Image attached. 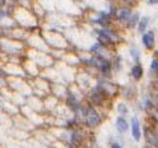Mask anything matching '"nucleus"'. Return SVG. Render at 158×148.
<instances>
[{
	"label": "nucleus",
	"mask_w": 158,
	"mask_h": 148,
	"mask_svg": "<svg viewBox=\"0 0 158 148\" xmlns=\"http://www.w3.org/2000/svg\"><path fill=\"white\" fill-rule=\"evenodd\" d=\"M109 20H110V15L106 14V12H101L98 19H96L94 21L96 23H98V24H101V25H106L109 23Z\"/></svg>",
	"instance_id": "nucleus-8"
},
{
	"label": "nucleus",
	"mask_w": 158,
	"mask_h": 148,
	"mask_svg": "<svg viewBox=\"0 0 158 148\" xmlns=\"http://www.w3.org/2000/svg\"><path fill=\"white\" fill-rule=\"evenodd\" d=\"M148 24H149V19H148V17H143V19H141V21H139V25H138V31L139 32H145Z\"/></svg>",
	"instance_id": "nucleus-12"
},
{
	"label": "nucleus",
	"mask_w": 158,
	"mask_h": 148,
	"mask_svg": "<svg viewBox=\"0 0 158 148\" xmlns=\"http://www.w3.org/2000/svg\"><path fill=\"white\" fill-rule=\"evenodd\" d=\"M85 123L88 127H96L100 123V115L96 112V110L93 108H88L85 112Z\"/></svg>",
	"instance_id": "nucleus-2"
},
{
	"label": "nucleus",
	"mask_w": 158,
	"mask_h": 148,
	"mask_svg": "<svg viewBox=\"0 0 158 148\" xmlns=\"http://www.w3.org/2000/svg\"><path fill=\"white\" fill-rule=\"evenodd\" d=\"M8 15H10V10L7 7H0V21L6 19Z\"/></svg>",
	"instance_id": "nucleus-13"
},
{
	"label": "nucleus",
	"mask_w": 158,
	"mask_h": 148,
	"mask_svg": "<svg viewBox=\"0 0 158 148\" xmlns=\"http://www.w3.org/2000/svg\"><path fill=\"white\" fill-rule=\"evenodd\" d=\"M68 104L69 106H72L73 110H77V107H78V103H77V100L74 99L73 96H69L68 98Z\"/></svg>",
	"instance_id": "nucleus-14"
},
{
	"label": "nucleus",
	"mask_w": 158,
	"mask_h": 148,
	"mask_svg": "<svg viewBox=\"0 0 158 148\" xmlns=\"http://www.w3.org/2000/svg\"><path fill=\"white\" fill-rule=\"evenodd\" d=\"M8 0H0V7H7Z\"/></svg>",
	"instance_id": "nucleus-19"
},
{
	"label": "nucleus",
	"mask_w": 158,
	"mask_h": 148,
	"mask_svg": "<svg viewBox=\"0 0 158 148\" xmlns=\"http://www.w3.org/2000/svg\"><path fill=\"white\" fill-rule=\"evenodd\" d=\"M130 15H131V12H130V10L128 7H126V8H121L120 12H118V19H120L121 21H128Z\"/></svg>",
	"instance_id": "nucleus-7"
},
{
	"label": "nucleus",
	"mask_w": 158,
	"mask_h": 148,
	"mask_svg": "<svg viewBox=\"0 0 158 148\" xmlns=\"http://www.w3.org/2000/svg\"><path fill=\"white\" fill-rule=\"evenodd\" d=\"M156 106H157V110H158V98L156 99Z\"/></svg>",
	"instance_id": "nucleus-23"
},
{
	"label": "nucleus",
	"mask_w": 158,
	"mask_h": 148,
	"mask_svg": "<svg viewBox=\"0 0 158 148\" xmlns=\"http://www.w3.org/2000/svg\"><path fill=\"white\" fill-rule=\"evenodd\" d=\"M116 125H117V129L120 132H125L126 129H128V123H126V120L124 117H118L117 121H116Z\"/></svg>",
	"instance_id": "nucleus-9"
},
{
	"label": "nucleus",
	"mask_w": 158,
	"mask_h": 148,
	"mask_svg": "<svg viewBox=\"0 0 158 148\" xmlns=\"http://www.w3.org/2000/svg\"><path fill=\"white\" fill-rule=\"evenodd\" d=\"M131 56H133V59L138 60V50H137V48L134 50V47H133V48H131Z\"/></svg>",
	"instance_id": "nucleus-15"
},
{
	"label": "nucleus",
	"mask_w": 158,
	"mask_h": 148,
	"mask_svg": "<svg viewBox=\"0 0 158 148\" xmlns=\"http://www.w3.org/2000/svg\"><path fill=\"white\" fill-rule=\"evenodd\" d=\"M148 4H150V6H153V4H158V0H148Z\"/></svg>",
	"instance_id": "nucleus-20"
},
{
	"label": "nucleus",
	"mask_w": 158,
	"mask_h": 148,
	"mask_svg": "<svg viewBox=\"0 0 158 148\" xmlns=\"http://www.w3.org/2000/svg\"><path fill=\"white\" fill-rule=\"evenodd\" d=\"M152 69H158V60H153L152 62Z\"/></svg>",
	"instance_id": "nucleus-17"
},
{
	"label": "nucleus",
	"mask_w": 158,
	"mask_h": 148,
	"mask_svg": "<svg viewBox=\"0 0 158 148\" xmlns=\"http://www.w3.org/2000/svg\"><path fill=\"white\" fill-rule=\"evenodd\" d=\"M131 133H133V137L135 140H139L141 137V131H139V123L137 117H133L131 119Z\"/></svg>",
	"instance_id": "nucleus-4"
},
{
	"label": "nucleus",
	"mask_w": 158,
	"mask_h": 148,
	"mask_svg": "<svg viewBox=\"0 0 158 148\" xmlns=\"http://www.w3.org/2000/svg\"><path fill=\"white\" fill-rule=\"evenodd\" d=\"M145 137H146V140L149 141V144L158 148V135L154 131H152L150 128H146L145 129Z\"/></svg>",
	"instance_id": "nucleus-3"
},
{
	"label": "nucleus",
	"mask_w": 158,
	"mask_h": 148,
	"mask_svg": "<svg viewBox=\"0 0 158 148\" xmlns=\"http://www.w3.org/2000/svg\"><path fill=\"white\" fill-rule=\"evenodd\" d=\"M98 32V43L101 46H108V44H112L113 40L116 39V35L113 33V31L108 28H101Z\"/></svg>",
	"instance_id": "nucleus-1"
},
{
	"label": "nucleus",
	"mask_w": 158,
	"mask_h": 148,
	"mask_svg": "<svg viewBox=\"0 0 158 148\" xmlns=\"http://www.w3.org/2000/svg\"><path fill=\"white\" fill-rule=\"evenodd\" d=\"M3 83V75H2V72H0V84Z\"/></svg>",
	"instance_id": "nucleus-22"
},
{
	"label": "nucleus",
	"mask_w": 158,
	"mask_h": 148,
	"mask_svg": "<svg viewBox=\"0 0 158 148\" xmlns=\"http://www.w3.org/2000/svg\"><path fill=\"white\" fill-rule=\"evenodd\" d=\"M131 75H133L134 79H139L142 76V67L139 64H135L133 69H131Z\"/></svg>",
	"instance_id": "nucleus-10"
},
{
	"label": "nucleus",
	"mask_w": 158,
	"mask_h": 148,
	"mask_svg": "<svg viewBox=\"0 0 158 148\" xmlns=\"http://www.w3.org/2000/svg\"><path fill=\"white\" fill-rule=\"evenodd\" d=\"M112 148H121V146H120V144H117V143H114V144L112 146Z\"/></svg>",
	"instance_id": "nucleus-21"
},
{
	"label": "nucleus",
	"mask_w": 158,
	"mask_h": 148,
	"mask_svg": "<svg viewBox=\"0 0 158 148\" xmlns=\"http://www.w3.org/2000/svg\"><path fill=\"white\" fill-rule=\"evenodd\" d=\"M100 47H101V44H100V43H97V44H96V46L92 47V51H93V52H97V51L100 50Z\"/></svg>",
	"instance_id": "nucleus-18"
},
{
	"label": "nucleus",
	"mask_w": 158,
	"mask_h": 148,
	"mask_svg": "<svg viewBox=\"0 0 158 148\" xmlns=\"http://www.w3.org/2000/svg\"><path fill=\"white\" fill-rule=\"evenodd\" d=\"M12 2H20V0H12Z\"/></svg>",
	"instance_id": "nucleus-24"
},
{
	"label": "nucleus",
	"mask_w": 158,
	"mask_h": 148,
	"mask_svg": "<svg viewBox=\"0 0 158 148\" xmlns=\"http://www.w3.org/2000/svg\"><path fill=\"white\" fill-rule=\"evenodd\" d=\"M138 17H139V15H138V14H133V15H130V17L128 19V25H129V27H134V25L138 23Z\"/></svg>",
	"instance_id": "nucleus-11"
},
{
	"label": "nucleus",
	"mask_w": 158,
	"mask_h": 148,
	"mask_svg": "<svg viewBox=\"0 0 158 148\" xmlns=\"http://www.w3.org/2000/svg\"><path fill=\"white\" fill-rule=\"evenodd\" d=\"M102 99H104V92L101 91L100 87H97V88H96L93 92L90 94V100L94 104H100L101 102H102Z\"/></svg>",
	"instance_id": "nucleus-5"
},
{
	"label": "nucleus",
	"mask_w": 158,
	"mask_h": 148,
	"mask_svg": "<svg viewBox=\"0 0 158 148\" xmlns=\"http://www.w3.org/2000/svg\"><path fill=\"white\" fill-rule=\"evenodd\" d=\"M118 111H120L121 114H126V112H128L126 107H124V104H120V106H118Z\"/></svg>",
	"instance_id": "nucleus-16"
},
{
	"label": "nucleus",
	"mask_w": 158,
	"mask_h": 148,
	"mask_svg": "<svg viewBox=\"0 0 158 148\" xmlns=\"http://www.w3.org/2000/svg\"><path fill=\"white\" fill-rule=\"evenodd\" d=\"M142 43H143L145 47H148V48H152L153 44H154V33H153L152 31L143 33V36H142Z\"/></svg>",
	"instance_id": "nucleus-6"
}]
</instances>
